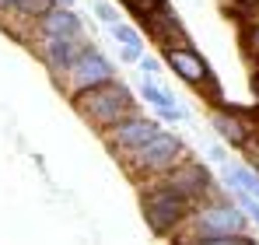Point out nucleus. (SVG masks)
Listing matches in <instances>:
<instances>
[{
  "instance_id": "obj_26",
  "label": "nucleus",
  "mask_w": 259,
  "mask_h": 245,
  "mask_svg": "<svg viewBox=\"0 0 259 245\" xmlns=\"http://www.w3.org/2000/svg\"><path fill=\"white\" fill-rule=\"evenodd\" d=\"M252 196H256V200H259V182H256V189H252Z\"/></svg>"
},
{
  "instance_id": "obj_25",
  "label": "nucleus",
  "mask_w": 259,
  "mask_h": 245,
  "mask_svg": "<svg viewBox=\"0 0 259 245\" xmlns=\"http://www.w3.org/2000/svg\"><path fill=\"white\" fill-rule=\"evenodd\" d=\"M252 67H259V49H256V53H252Z\"/></svg>"
},
{
  "instance_id": "obj_16",
  "label": "nucleus",
  "mask_w": 259,
  "mask_h": 245,
  "mask_svg": "<svg viewBox=\"0 0 259 245\" xmlns=\"http://www.w3.org/2000/svg\"><path fill=\"white\" fill-rule=\"evenodd\" d=\"M119 4L126 7L133 18H140V21H144V18H151V14H154L161 4H168V0H119Z\"/></svg>"
},
{
  "instance_id": "obj_27",
  "label": "nucleus",
  "mask_w": 259,
  "mask_h": 245,
  "mask_svg": "<svg viewBox=\"0 0 259 245\" xmlns=\"http://www.w3.org/2000/svg\"><path fill=\"white\" fill-rule=\"evenodd\" d=\"M63 4H70V0H63Z\"/></svg>"
},
{
  "instance_id": "obj_11",
  "label": "nucleus",
  "mask_w": 259,
  "mask_h": 245,
  "mask_svg": "<svg viewBox=\"0 0 259 245\" xmlns=\"http://www.w3.org/2000/svg\"><path fill=\"white\" fill-rule=\"evenodd\" d=\"M210 126H214V133L228 147H238V151L256 133V123H249L245 112H238V109H217V112H210Z\"/></svg>"
},
{
  "instance_id": "obj_2",
  "label": "nucleus",
  "mask_w": 259,
  "mask_h": 245,
  "mask_svg": "<svg viewBox=\"0 0 259 245\" xmlns=\"http://www.w3.org/2000/svg\"><path fill=\"white\" fill-rule=\"evenodd\" d=\"M70 105H74V112L81 116V119L95 130V133H105L109 126H116V123H123L126 116L133 112H140V105H137V98H133V91H130L123 81H105L98 84V88H88V91H77L74 98H67Z\"/></svg>"
},
{
  "instance_id": "obj_7",
  "label": "nucleus",
  "mask_w": 259,
  "mask_h": 245,
  "mask_svg": "<svg viewBox=\"0 0 259 245\" xmlns=\"http://www.w3.org/2000/svg\"><path fill=\"white\" fill-rule=\"evenodd\" d=\"M161 182H168L172 189H179L182 196H189L193 203H203V200H210L217 193V182H214V175H210V168L203 161H196L193 154L186 161H179L168 175H161Z\"/></svg>"
},
{
  "instance_id": "obj_3",
  "label": "nucleus",
  "mask_w": 259,
  "mask_h": 245,
  "mask_svg": "<svg viewBox=\"0 0 259 245\" xmlns=\"http://www.w3.org/2000/svg\"><path fill=\"white\" fill-rule=\"evenodd\" d=\"M140 210H144L147 228L158 238H179L196 203L189 196H182L179 189H172L168 182L154 179V182H140Z\"/></svg>"
},
{
  "instance_id": "obj_10",
  "label": "nucleus",
  "mask_w": 259,
  "mask_h": 245,
  "mask_svg": "<svg viewBox=\"0 0 259 245\" xmlns=\"http://www.w3.org/2000/svg\"><path fill=\"white\" fill-rule=\"evenodd\" d=\"M53 35H88V28H84L81 14H77L74 7L56 4L53 11H46L42 18L35 21V28H32V42H35V39H53Z\"/></svg>"
},
{
  "instance_id": "obj_20",
  "label": "nucleus",
  "mask_w": 259,
  "mask_h": 245,
  "mask_svg": "<svg viewBox=\"0 0 259 245\" xmlns=\"http://www.w3.org/2000/svg\"><path fill=\"white\" fill-rule=\"evenodd\" d=\"M140 70H144V77H154L158 74V60L154 56H140Z\"/></svg>"
},
{
  "instance_id": "obj_5",
  "label": "nucleus",
  "mask_w": 259,
  "mask_h": 245,
  "mask_svg": "<svg viewBox=\"0 0 259 245\" xmlns=\"http://www.w3.org/2000/svg\"><path fill=\"white\" fill-rule=\"evenodd\" d=\"M116 77V67H112V60L91 42L84 53L74 60V67L67 70V74H60V77H53L56 88L67 95V98H74L77 91H88V88H98V84L112 81Z\"/></svg>"
},
{
  "instance_id": "obj_13",
  "label": "nucleus",
  "mask_w": 259,
  "mask_h": 245,
  "mask_svg": "<svg viewBox=\"0 0 259 245\" xmlns=\"http://www.w3.org/2000/svg\"><path fill=\"white\" fill-rule=\"evenodd\" d=\"M140 95H144V102H147V105H154L158 119H165V123H182V119H186V112L179 109L175 95L168 91V88L154 84L151 77H144V81H140Z\"/></svg>"
},
{
  "instance_id": "obj_22",
  "label": "nucleus",
  "mask_w": 259,
  "mask_h": 245,
  "mask_svg": "<svg viewBox=\"0 0 259 245\" xmlns=\"http://www.w3.org/2000/svg\"><path fill=\"white\" fill-rule=\"evenodd\" d=\"M256 49H259V21L249 28V53H256Z\"/></svg>"
},
{
  "instance_id": "obj_4",
  "label": "nucleus",
  "mask_w": 259,
  "mask_h": 245,
  "mask_svg": "<svg viewBox=\"0 0 259 245\" xmlns=\"http://www.w3.org/2000/svg\"><path fill=\"white\" fill-rule=\"evenodd\" d=\"M186 158H189V147L182 144V137L161 126L147 144H140L126 161H123V168H126L137 182H154V179L168 175L175 165L186 161Z\"/></svg>"
},
{
  "instance_id": "obj_8",
  "label": "nucleus",
  "mask_w": 259,
  "mask_h": 245,
  "mask_svg": "<svg viewBox=\"0 0 259 245\" xmlns=\"http://www.w3.org/2000/svg\"><path fill=\"white\" fill-rule=\"evenodd\" d=\"M88 46H91L88 35H53V39H35L32 53L46 63V70L53 77H60V74H67L74 67V60L84 53Z\"/></svg>"
},
{
  "instance_id": "obj_9",
  "label": "nucleus",
  "mask_w": 259,
  "mask_h": 245,
  "mask_svg": "<svg viewBox=\"0 0 259 245\" xmlns=\"http://www.w3.org/2000/svg\"><path fill=\"white\" fill-rule=\"evenodd\" d=\"M161 60L172 67V74L179 77V81H186L189 88L207 91V84H210V67H207V60L196 53V46H193V42L161 46Z\"/></svg>"
},
{
  "instance_id": "obj_21",
  "label": "nucleus",
  "mask_w": 259,
  "mask_h": 245,
  "mask_svg": "<svg viewBox=\"0 0 259 245\" xmlns=\"http://www.w3.org/2000/svg\"><path fill=\"white\" fill-rule=\"evenodd\" d=\"M21 7V0H0V18H7V14H14Z\"/></svg>"
},
{
  "instance_id": "obj_15",
  "label": "nucleus",
  "mask_w": 259,
  "mask_h": 245,
  "mask_svg": "<svg viewBox=\"0 0 259 245\" xmlns=\"http://www.w3.org/2000/svg\"><path fill=\"white\" fill-rule=\"evenodd\" d=\"M109 32H112V39L119 42V46H137V49H144V39H140V32L126 25V21H116V25H109Z\"/></svg>"
},
{
  "instance_id": "obj_6",
  "label": "nucleus",
  "mask_w": 259,
  "mask_h": 245,
  "mask_svg": "<svg viewBox=\"0 0 259 245\" xmlns=\"http://www.w3.org/2000/svg\"><path fill=\"white\" fill-rule=\"evenodd\" d=\"M158 130H161V123H158V119H151V116H144V112H133V116H126L123 123H116V126H109V130L98 133V137H102L105 151L123 165L130 154H133L140 144H147Z\"/></svg>"
},
{
  "instance_id": "obj_19",
  "label": "nucleus",
  "mask_w": 259,
  "mask_h": 245,
  "mask_svg": "<svg viewBox=\"0 0 259 245\" xmlns=\"http://www.w3.org/2000/svg\"><path fill=\"white\" fill-rule=\"evenodd\" d=\"M242 154H245V161L259 172V130L249 137V140H245V144H242Z\"/></svg>"
},
{
  "instance_id": "obj_14",
  "label": "nucleus",
  "mask_w": 259,
  "mask_h": 245,
  "mask_svg": "<svg viewBox=\"0 0 259 245\" xmlns=\"http://www.w3.org/2000/svg\"><path fill=\"white\" fill-rule=\"evenodd\" d=\"M56 4H60V0H21V7H18L14 14H7V18H18V25H25V28L32 32L35 21L42 18L46 11H53ZM28 46H32V42H28Z\"/></svg>"
},
{
  "instance_id": "obj_1",
  "label": "nucleus",
  "mask_w": 259,
  "mask_h": 245,
  "mask_svg": "<svg viewBox=\"0 0 259 245\" xmlns=\"http://www.w3.org/2000/svg\"><path fill=\"white\" fill-rule=\"evenodd\" d=\"M249 214L235 200L214 193L210 200L196 203L189 224L182 228L179 242H193V245H256V238L249 235Z\"/></svg>"
},
{
  "instance_id": "obj_24",
  "label": "nucleus",
  "mask_w": 259,
  "mask_h": 245,
  "mask_svg": "<svg viewBox=\"0 0 259 245\" xmlns=\"http://www.w3.org/2000/svg\"><path fill=\"white\" fill-rule=\"evenodd\" d=\"M252 95H256V102H259V67L252 70Z\"/></svg>"
},
{
  "instance_id": "obj_17",
  "label": "nucleus",
  "mask_w": 259,
  "mask_h": 245,
  "mask_svg": "<svg viewBox=\"0 0 259 245\" xmlns=\"http://www.w3.org/2000/svg\"><path fill=\"white\" fill-rule=\"evenodd\" d=\"M91 7H95V18H98L102 25H116V21H119V11H116L109 0H91Z\"/></svg>"
},
{
  "instance_id": "obj_18",
  "label": "nucleus",
  "mask_w": 259,
  "mask_h": 245,
  "mask_svg": "<svg viewBox=\"0 0 259 245\" xmlns=\"http://www.w3.org/2000/svg\"><path fill=\"white\" fill-rule=\"evenodd\" d=\"M224 11L231 18H242V14H256L259 11V0H224Z\"/></svg>"
},
{
  "instance_id": "obj_12",
  "label": "nucleus",
  "mask_w": 259,
  "mask_h": 245,
  "mask_svg": "<svg viewBox=\"0 0 259 245\" xmlns=\"http://www.w3.org/2000/svg\"><path fill=\"white\" fill-rule=\"evenodd\" d=\"M144 28L151 32V39L158 42V46H179V42H193L186 35V25L179 21V14H175L168 4H161L151 18H144Z\"/></svg>"
},
{
  "instance_id": "obj_23",
  "label": "nucleus",
  "mask_w": 259,
  "mask_h": 245,
  "mask_svg": "<svg viewBox=\"0 0 259 245\" xmlns=\"http://www.w3.org/2000/svg\"><path fill=\"white\" fill-rule=\"evenodd\" d=\"M207 154H210L214 161H224V147H221V144H210V147H207Z\"/></svg>"
}]
</instances>
